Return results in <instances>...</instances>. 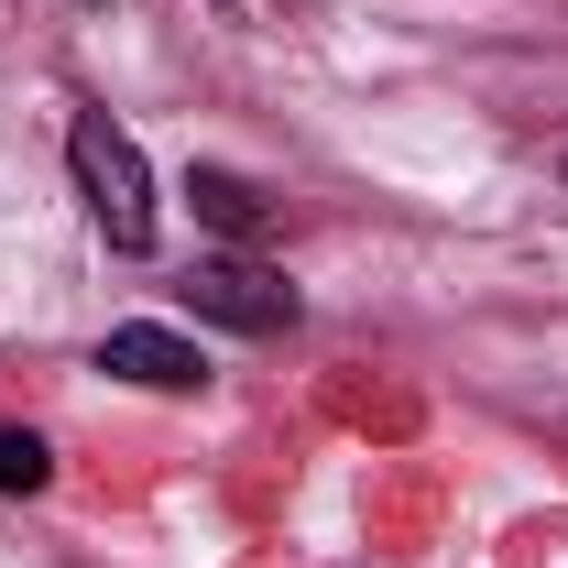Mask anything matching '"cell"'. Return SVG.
Returning a JSON list of instances; mask_svg holds the SVG:
<instances>
[{
    "label": "cell",
    "mask_w": 568,
    "mask_h": 568,
    "mask_svg": "<svg viewBox=\"0 0 568 568\" xmlns=\"http://www.w3.org/2000/svg\"><path fill=\"white\" fill-rule=\"evenodd\" d=\"M67 175H77V197H88L110 252H153V164H142V142L110 110H77L67 121Z\"/></svg>",
    "instance_id": "6da1fadb"
},
{
    "label": "cell",
    "mask_w": 568,
    "mask_h": 568,
    "mask_svg": "<svg viewBox=\"0 0 568 568\" xmlns=\"http://www.w3.org/2000/svg\"><path fill=\"white\" fill-rule=\"evenodd\" d=\"M175 295H186L209 328H241V339H284V328H295V284H284L263 252H197Z\"/></svg>",
    "instance_id": "7a4b0ae2"
},
{
    "label": "cell",
    "mask_w": 568,
    "mask_h": 568,
    "mask_svg": "<svg viewBox=\"0 0 568 568\" xmlns=\"http://www.w3.org/2000/svg\"><path fill=\"white\" fill-rule=\"evenodd\" d=\"M99 372H121V383H142V394H197L209 383V361H197V339H175V328H110L99 339Z\"/></svg>",
    "instance_id": "3957f363"
},
{
    "label": "cell",
    "mask_w": 568,
    "mask_h": 568,
    "mask_svg": "<svg viewBox=\"0 0 568 568\" xmlns=\"http://www.w3.org/2000/svg\"><path fill=\"white\" fill-rule=\"evenodd\" d=\"M186 197H197V219L219 230V252H263V241H274V197H263L252 175H230V164H197Z\"/></svg>",
    "instance_id": "277c9868"
},
{
    "label": "cell",
    "mask_w": 568,
    "mask_h": 568,
    "mask_svg": "<svg viewBox=\"0 0 568 568\" xmlns=\"http://www.w3.org/2000/svg\"><path fill=\"white\" fill-rule=\"evenodd\" d=\"M55 481V448L33 426H0V493H44Z\"/></svg>",
    "instance_id": "5b68a950"
},
{
    "label": "cell",
    "mask_w": 568,
    "mask_h": 568,
    "mask_svg": "<svg viewBox=\"0 0 568 568\" xmlns=\"http://www.w3.org/2000/svg\"><path fill=\"white\" fill-rule=\"evenodd\" d=\"M209 11H241V0H209Z\"/></svg>",
    "instance_id": "8992f818"
}]
</instances>
